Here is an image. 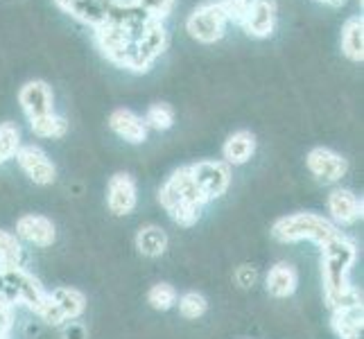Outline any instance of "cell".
I'll return each instance as SVG.
<instances>
[{
    "label": "cell",
    "instance_id": "obj_33",
    "mask_svg": "<svg viewBox=\"0 0 364 339\" xmlns=\"http://www.w3.org/2000/svg\"><path fill=\"white\" fill-rule=\"evenodd\" d=\"M11 328V308L0 306V337H7Z\"/></svg>",
    "mask_w": 364,
    "mask_h": 339
},
{
    "label": "cell",
    "instance_id": "obj_13",
    "mask_svg": "<svg viewBox=\"0 0 364 339\" xmlns=\"http://www.w3.org/2000/svg\"><path fill=\"white\" fill-rule=\"evenodd\" d=\"M276 16H279L276 0H251L247 16L242 21V28L249 36L265 39V36H269L274 32Z\"/></svg>",
    "mask_w": 364,
    "mask_h": 339
},
{
    "label": "cell",
    "instance_id": "obj_7",
    "mask_svg": "<svg viewBox=\"0 0 364 339\" xmlns=\"http://www.w3.org/2000/svg\"><path fill=\"white\" fill-rule=\"evenodd\" d=\"M191 172L206 202H213L229 190L231 170L224 161H199L191 166Z\"/></svg>",
    "mask_w": 364,
    "mask_h": 339
},
{
    "label": "cell",
    "instance_id": "obj_21",
    "mask_svg": "<svg viewBox=\"0 0 364 339\" xmlns=\"http://www.w3.org/2000/svg\"><path fill=\"white\" fill-rule=\"evenodd\" d=\"M48 296L66 321H75L86 308V296L75 287H55L53 292H48Z\"/></svg>",
    "mask_w": 364,
    "mask_h": 339
},
{
    "label": "cell",
    "instance_id": "obj_30",
    "mask_svg": "<svg viewBox=\"0 0 364 339\" xmlns=\"http://www.w3.org/2000/svg\"><path fill=\"white\" fill-rule=\"evenodd\" d=\"M218 3H220L222 11H224V14H227V18H229V21L240 23V25H242V21H245V16H247V9H249V3H251V0H218Z\"/></svg>",
    "mask_w": 364,
    "mask_h": 339
},
{
    "label": "cell",
    "instance_id": "obj_14",
    "mask_svg": "<svg viewBox=\"0 0 364 339\" xmlns=\"http://www.w3.org/2000/svg\"><path fill=\"white\" fill-rule=\"evenodd\" d=\"M16 237H21V240L30 242L34 247H50V244L55 242L57 231H55V224L50 222L48 217L30 212V215L18 217V222H16Z\"/></svg>",
    "mask_w": 364,
    "mask_h": 339
},
{
    "label": "cell",
    "instance_id": "obj_19",
    "mask_svg": "<svg viewBox=\"0 0 364 339\" xmlns=\"http://www.w3.org/2000/svg\"><path fill=\"white\" fill-rule=\"evenodd\" d=\"M296 283H299V276H296V269L290 265V262H279V265H274L267 274V279H265L267 292L276 298L292 296L296 290Z\"/></svg>",
    "mask_w": 364,
    "mask_h": 339
},
{
    "label": "cell",
    "instance_id": "obj_36",
    "mask_svg": "<svg viewBox=\"0 0 364 339\" xmlns=\"http://www.w3.org/2000/svg\"><path fill=\"white\" fill-rule=\"evenodd\" d=\"M5 161H7V156L3 154V149H0V163H5Z\"/></svg>",
    "mask_w": 364,
    "mask_h": 339
},
{
    "label": "cell",
    "instance_id": "obj_11",
    "mask_svg": "<svg viewBox=\"0 0 364 339\" xmlns=\"http://www.w3.org/2000/svg\"><path fill=\"white\" fill-rule=\"evenodd\" d=\"M18 102L21 109L25 111V116L30 120L43 118L48 113H55V97L50 86L41 80H32L28 84H23V89L18 91Z\"/></svg>",
    "mask_w": 364,
    "mask_h": 339
},
{
    "label": "cell",
    "instance_id": "obj_24",
    "mask_svg": "<svg viewBox=\"0 0 364 339\" xmlns=\"http://www.w3.org/2000/svg\"><path fill=\"white\" fill-rule=\"evenodd\" d=\"M23 247L18 237L9 231L0 229V267H21Z\"/></svg>",
    "mask_w": 364,
    "mask_h": 339
},
{
    "label": "cell",
    "instance_id": "obj_10",
    "mask_svg": "<svg viewBox=\"0 0 364 339\" xmlns=\"http://www.w3.org/2000/svg\"><path fill=\"white\" fill-rule=\"evenodd\" d=\"M308 170L315 174V179L321 183H337L346 174V158L328 147H315L308 152Z\"/></svg>",
    "mask_w": 364,
    "mask_h": 339
},
{
    "label": "cell",
    "instance_id": "obj_32",
    "mask_svg": "<svg viewBox=\"0 0 364 339\" xmlns=\"http://www.w3.org/2000/svg\"><path fill=\"white\" fill-rule=\"evenodd\" d=\"M64 339H86V328L77 321L64 323Z\"/></svg>",
    "mask_w": 364,
    "mask_h": 339
},
{
    "label": "cell",
    "instance_id": "obj_17",
    "mask_svg": "<svg viewBox=\"0 0 364 339\" xmlns=\"http://www.w3.org/2000/svg\"><path fill=\"white\" fill-rule=\"evenodd\" d=\"M118 0H77L70 9L68 14L73 18H77L86 25H91V28H102L107 25L111 11H114Z\"/></svg>",
    "mask_w": 364,
    "mask_h": 339
},
{
    "label": "cell",
    "instance_id": "obj_15",
    "mask_svg": "<svg viewBox=\"0 0 364 339\" xmlns=\"http://www.w3.org/2000/svg\"><path fill=\"white\" fill-rule=\"evenodd\" d=\"M328 212L335 226H350L362 217V199L344 188H335L328 195Z\"/></svg>",
    "mask_w": 364,
    "mask_h": 339
},
{
    "label": "cell",
    "instance_id": "obj_25",
    "mask_svg": "<svg viewBox=\"0 0 364 339\" xmlns=\"http://www.w3.org/2000/svg\"><path fill=\"white\" fill-rule=\"evenodd\" d=\"M30 127H32V134L39 138H61L66 134L68 124L64 118L57 116V113H48L43 118L30 120Z\"/></svg>",
    "mask_w": 364,
    "mask_h": 339
},
{
    "label": "cell",
    "instance_id": "obj_1",
    "mask_svg": "<svg viewBox=\"0 0 364 339\" xmlns=\"http://www.w3.org/2000/svg\"><path fill=\"white\" fill-rule=\"evenodd\" d=\"M358 258L355 242L342 233L321 247V281L326 303L331 310L362 303V296L348 281V274Z\"/></svg>",
    "mask_w": 364,
    "mask_h": 339
},
{
    "label": "cell",
    "instance_id": "obj_12",
    "mask_svg": "<svg viewBox=\"0 0 364 339\" xmlns=\"http://www.w3.org/2000/svg\"><path fill=\"white\" fill-rule=\"evenodd\" d=\"M107 204L114 215H129L138 204V188L136 181L127 172H118L109 179L107 185Z\"/></svg>",
    "mask_w": 364,
    "mask_h": 339
},
{
    "label": "cell",
    "instance_id": "obj_26",
    "mask_svg": "<svg viewBox=\"0 0 364 339\" xmlns=\"http://www.w3.org/2000/svg\"><path fill=\"white\" fill-rule=\"evenodd\" d=\"M145 127L147 129H156V131H166L172 127L174 122V111L168 104H152L145 113Z\"/></svg>",
    "mask_w": 364,
    "mask_h": 339
},
{
    "label": "cell",
    "instance_id": "obj_22",
    "mask_svg": "<svg viewBox=\"0 0 364 339\" xmlns=\"http://www.w3.org/2000/svg\"><path fill=\"white\" fill-rule=\"evenodd\" d=\"M362 303L333 310V328L342 339H362Z\"/></svg>",
    "mask_w": 364,
    "mask_h": 339
},
{
    "label": "cell",
    "instance_id": "obj_2",
    "mask_svg": "<svg viewBox=\"0 0 364 339\" xmlns=\"http://www.w3.org/2000/svg\"><path fill=\"white\" fill-rule=\"evenodd\" d=\"M159 202L168 215L181 226H193L202 215V208L208 204L193 179L191 166L172 172V177H168V181L161 185Z\"/></svg>",
    "mask_w": 364,
    "mask_h": 339
},
{
    "label": "cell",
    "instance_id": "obj_23",
    "mask_svg": "<svg viewBox=\"0 0 364 339\" xmlns=\"http://www.w3.org/2000/svg\"><path fill=\"white\" fill-rule=\"evenodd\" d=\"M136 249L141 251L143 256H147V258L161 256L163 251L168 249V235H166V231H163L161 226H154V224L143 226V229L138 231V235H136Z\"/></svg>",
    "mask_w": 364,
    "mask_h": 339
},
{
    "label": "cell",
    "instance_id": "obj_16",
    "mask_svg": "<svg viewBox=\"0 0 364 339\" xmlns=\"http://www.w3.org/2000/svg\"><path fill=\"white\" fill-rule=\"evenodd\" d=\"M109 127L114 129L120 138H124L127 143L138 145L147 138V127L145 120L141 116H136L129 109H116L109 118Z\"/></svg>",
    "mask_w": 364,
    "mask_h": 339
},
{
    "label": "cell",
    "instance_id": "obj_3",
    "mask_svg": "<svg viewBox=\"0 0 364 339\" xmlns=\"http://www.w3.org/2000/svg\"><path fill=\"white\" fill-rule=\"evenodd\" d=\"M272 235L279 242H301V240H310L323 247L326 242H331L333 237L340 235L337 226L323 215H315V212H294V215H287L276 220L272 226Z\"/></svg>",
    "mask_w": 364,
    "mask_h": 339
},
{
    "label": "cell",
    "instance_id": "obj_6",
    "mask_svg": "<svg viewBox=\"0 0 364 339\" xmlns=\"http://www.w3.org/2000/svg\"><path fill=\"white\" fill-rule=\"evenodd\" d=\"M95 43L109 61H114L120 68L132 70L136 59V41L124 30L109 23L102 25V28H95Z\"/></svg>",
    "mask_w": 364,
    "mask_h": 339
},
{
    "label": "cell",
    "instance_id": "obj_35",
    "mask_svg": "<svg viewBox=\"0 0 364 339\" xmlns=\"http://www.w3.org/2000/svg\"><path fill=\"white\" fill-rule=\"evenodd\" d=\"M321 3H326V5H333V7H342L346 0H321Z\"/></svg>",
    "mask_w": 364,
    "mask_h": 339
},
{
    "label": "cell",
    "instance_id": "obj_18",
    "mask_svg": "<svg viewBox=\"0 0 364 339\" xmlns=\"http://www.w3.org/2000/svg\"><path fill=\"white\" fill-rule=\"evenodd\" d=\"M254 152H256V136L247 129L231 134L222 147L224 163H227V166H242V163H247L254 156Z\"/></svg>",
    "mask_w": 364,
    "mask_h": 339
},
{
    "label": "cell",
    "instance_id": "obj_31",
    "mask_svg": "<svg viewBox=\"0 0 364 339\" xmlns=\"http://www.w3.org/2000/svg\"><path fill=\"white\" fill-rule=\"evenodd\" d=\"M235 281L240 287H251L256 283V269L249 267V265H242L240 269L235 271Z\"/></svg>",
    "mask_w": 364,
    "mask_h": 339
},
{
    "label": "cell",
    "instance_id": "obj_28",
    "mask_svg": "<svg viewBox=\"0 0 364 339\" xmlns=\"http://www.w3.org/2000/svg\"><path fill=\"white\" fill-rule=\"evenodd\" d=\"M206 308H208L206 298H204V294H199V292H186L179 298V312H181V317H186V319H199L206 312Z\"/></svg>",
    "mask_w": 364,
    "mask_h": 339
},
{
    "label": "cell",
    "instance_id": "obj_8",
    "mask_svg": "<svg viewBox=\"0 0 364 339\" xmlns=\"http://www.w3.org/2000/svg\"><path fill=\"white\" fill-rule=\"evenodd\" d=\"M168 48V32L163 28V21H152L147 30L138 36L136 41V59H134V72H147L154 59Z\"/></svg>",
    "mask_w": 364,
    "mask_h": 339
},
{
    "label": "cell",
    "instance_id": "obj_37",
    "mask_svg": "<svg viewBox=\"0 0 364 339\" xmlns=\"http://www.w3.org/2000/svg\"><path fill=\"white\" fill-rule=\"evenodd\" d=\"M0 339H7V337H0Z\"/></svg>",
    "mask_w": 364,
    "mask_h": 339
},
{
    "label": "cell",
    "instance_id": "obj_5",
    "mask_svg": "<svg viewBox=\"0 0 364 339\" xmlns=\"http://www.w3.org/2000/svg\"><path fill=\"white\" fill-rule=\"evenodd\" d=\"M227 23L229 18L222 11L218 0H208V3H202L188 16L186 30L199 43H215L227 32Z\"/></svg>",
    "mask_w": 364,
    "mask_h": 339
},
{
    "label": "cell",
    "instance_id": "obj_29",
    "mask_svg": "<svg viewBox=\"0 0 364 339\" xmlns=\"http://www.w3.org/2000/svg\"><path fill=\"white\" fill-rule=\"evenodd\" d=\"M132 3L138 9H143L149 18L163 21L172 11V7H174V3H177V0H132Z\"/></svg>",
    "mask_w": 364,
    "mask_h": 339
},
{
    "label": "cell",
    "instance_id": "obj_34",
    "mask_svg": "<svg viewBox=\"0 0 364 339\" xmlns=\"http://www.w3.org/2000/svg\"><path fill=\"white\" fill-rule=\"evenodd\" d=\"M55 3H57V7H61L64 11H68L75 3H77V0H55Z\"/></svg>",
    "mask_w": 364,
    "mask_h": 339
},
{
    "label": "cell",
    "instance_id": "obj_20",
    "mask_svg": "<svg viewBox=\"0 0 364 339\" xmlns=\"http://www.w3.org/2000/svg\"><path fill=\"white\" fill-rule=\"evenodd\" d=\"M342 53L346 55V59L360 61L364 59V21L362 16H350L344 28H342Z\"/></svg>",
    "mask_w": 364,
    "mask_h": 339
},
{
    "label": "cell",
    "instance_id": "obj_9",
    "mask_svg": "<svg viewBox=\"0 0 364 339\" xmlns=\"http://www.w3.org/2000/svg\"><path fill=\"white\" fill-rule=\"evenodd\" d=\"M16 161H18L21 170L28 174L30 181H34L36 185H50L57 177L55 163L50 161L43 149L36 145H21L16 152Z\"/></svg>",
    "mask_w": 364,
    "mask_h": 339
},
{
    "label": "cell",
    "instance_id": "obj_4",
    "mask_svg": "<svg viewBox=\"0 0 364 339\" xmlns=\"http://www.w3.org/2000/svg\"><path fill=\"white\" fill-rule=\"evenodd\" d=\"M46 303L48 292L30 271L23 267H0V306H25L39 315Z\"/></svg>",
    "mask_w": 364,
    "mask_h": 339
},
{
    "label": "cell",
    "instance_id": "obj_27",
    "mask_svg": "<svg viewBox=\"0 0 364 339\" xmlns=\"http://www.w3.org/2000/svg\"><path fill=\"white\" fill-rule=\"evenodd\" d=\"M147 303L154 310L166 312L177 303V290L168 283H156V285H152V290L147 292Z\"/></svg>",
    "mask_w": 364,
    "mask_h": 339
}]
</instances>
